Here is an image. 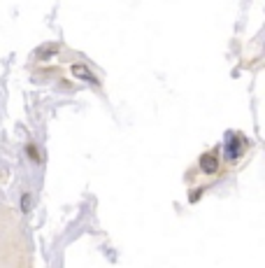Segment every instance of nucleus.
<instances>
[{
    "label": "nucleus",
    "mask_w": 265,
    "mask_h": 268,
    "mask_svg": "<svg viewBox=\"0 0 265 268\" xmlns=\"http://www.w3.org/2000/svg\"><path fill=\"white\" fill-rule=\"evenodd\" d=\"M72 75L77 77V80H81V82H89V84H100V80L91 72V68L86 66V63H72Z\"/></svg>",
    "instance_id": "nucleus-1"
},
{
    "label": "nucleus",
    "mask_w": 265,
    "mask_h": 268,
    "mask_svg": "<svg viewBox=\"0 0 265 268\" xmlns=\"http://www.w3.org/2000/svg\"><path fill=\"white\" fill-rule=\"evenodd\" d=\"M223 152H226V159H240L242 154V142L237 140V136H226V145H223Z\"/></svg>",
    "instance_id": "nucleus-2"
},
{
    "label": "nucleus",
    "mask_w": 265,
    "mask_h": 268,
    "mask_svg": "<svg viewBox=\"0 0 265 268\" xmlns=\"http://www.w3.org/2000/svg\"><path fill=\"white\" fill-rule=\"evenodd\" d=\"M200 170L205 175H214L219 170V159H216V152H207L200 157Z\"/></svg>",
    "instance_id": "nucleus-3"
},
{
    "label": "nucleus",
    "mask_w": 265,
    "mask_h": 268,
    "mask_svg": "<svg viewBox=\"0 0 265 268\" xmlns=\"http://www.w3.org/2000/svg\"><path fill=\"white\" fill-rule=\"evenodd\" d=\"M30 207H33V194L30 192H24V196H21V213H30Z\"/></svg>",
    "instance_id": "nucleus-4"
}]
</instances>
